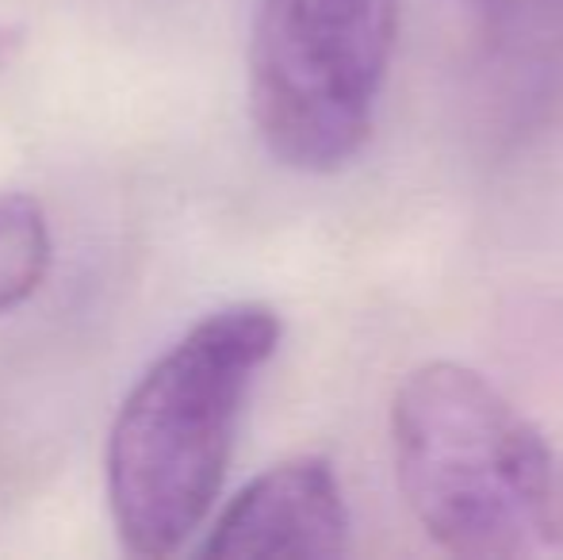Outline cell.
Here are the masks:
<instances>
[{"mask_svg": "<svg viewBox=\"0 0 563 560\" xmlns=\"http://www.w3.org/2000/svg\"><path fill=\"white\" fill-rule=\"evenodd\" d=\"M349 549V507L327 457H288L253 476L211 518L200 557L327 560Z\"/></svg>", "mask_w": 563, "mask_h": 560, "instance_id": "4", "label": "cell"}, {"mask_svg": "<svg viewBox=\"0 0 563 560\" xmlns=\"http://www.w3.org/2000/svg\"><path fill=\"white\" fill-rule=\"evenodd\" d=\"M284 338L268 304H227L188 327L119 407L104 480L115 534L142 560L177 557L216 510L234 433Z\"/></svg>", "mask_w": 563, "mask_h": 560, "instance_id": "1", "label": "cell"}, {"mask_svg": "<svg viewBox=\"0 0 563 560\" xmlns=\"http://www.w3.org/2000/svg\"><path fill=\"white\" fill-rule=\"evenodd\" d=\"M54 262L51 219L43 204L20 188L0 193V319L20 311L38 288Z\"/></svg>", "mask_w": 563, "mask_h": 560, "instance_id": "5", "label": "cell"}, {"mask_svg": "<svg viewBox=\"0 0 563 560\" xmlns=\"http://www.w3.org/2000/svg\"><path fill=\"white\" fill-rule=\"evenodd\" d=\"M399 0H257L250 112L276 162L338 173L372 139Z\"/></svg>", "mask_w": 563, "mask_h": 560, "instance_id": "3", "label": "cell"}, {"mask_svg": "<svg viewBox=\"0 0 563 560\" xmlns=\"http://www.w3.org/2000/svg\"><path fill=\"white\" fill-rule=\"evenodd\" d=\"M479 20L490 51L510 62L556 58L563 51V0H456Z\"/></svg>", "mask_w": 563, "mask_h": 560, "instance_id": "6", "label": "cell"}, {"mask_svg": "<svg viewBox=\"0 0 563 560\" xmlns=\"http://www.w3.org/2000/svg\"><path fill=\"white\" fill-rule=\"evenodd\" d=\"M391 453L410 515L452 557L563 553V453L495 384L426 361L391 404Z\"/></svg>", "mask_w": 563, "mask_h": 560, "instance_id": "2", "label": "cell"}]
</instances>
